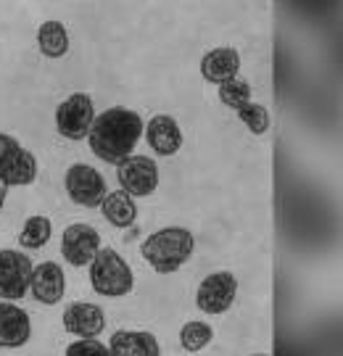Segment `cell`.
<instances>
[{
  "label": "cell",
  "instance_id": "cell-24",
  "mask_svg": "<svg viewBox=\"0 0 343 356\" xmlns=\"http://www.w3.org/2000/svg\"><path fill=\"white\" fill-rule=\"evenodd\" d=\"M6 195H8V188L0 185V211H3V204H6Z\"/></svg>",
  "mask_w": 343,
  "mask_h": 356
},
{
  "label": "cell",
  "instance_id": "cell-10",
  "mask_svg": "<svg viewBox=\"0 0 343 356\" xmlns=\"http://www.w3.org/2000/svg\"><path fill=\"white\" fill-rule=\"evenodd\" d=\"M98 251H101V235H98L95 227L74 222V225H69L64 229L61 254H64L66 264H72V267H88Z\"/></svg>",
  "mask_w": 343,
  "mask_h": 356
},
{
  "label": "cell",
  "instance_id": "cell-22",
  "mask_svg": "<svg viewBox=\"0 0 343 356\" xmlns=\"http://www.w3.org/2000/svg\"><path fill=\"white\" fill-rule=\"evenodd\" d=\"M238 119H241L246 129L251 132V135H264L269 129V111L262 106V103H248V106H243L241 111H238Z\"/></svg>",
  "mask_w": 343,
  "mask_h": 356
},
{
  "label": "cell",
  "instance_id": "cell-8",
  "mask_svg": "<svg viewBox=\"0 0 343 356\" xmlns=\"http://www.w3.org/2000/svg\"><path fill=\"white\" fill-rule=\"evenodd\" d=\"M116 179L132 198H145L159 188V166L148 156H127L116 164Z\"/></svg>",
  "mask_w": 343,
  "mask_h": 356
},
{
  "label": "cell",
  "instance_id": "cell-20",
  "mask_svg": "<svg viewBox=\"0 0 343 356\" xmlns=\"http://www.w3.org/2000/svg\"><path fill=\"white\" fill-rule=\"evenodd\" d=\"M219 101L225 103L228 108H232V111H241L243 106L251 103V85L241 76H235L225 85H219Z\"/></svg>",
  "mask_w": 343,
  "mask_h": 356
},
{
  "label": "cell",
  "instance_id": "cell-15",
  "mask_svg": "<svg viewBox=\"0 0 343 356\" xmlns=\"http://www.w3.org/2000/svg\"><path fill=\"white\" fill-rule=\"evenodd\" d=\"M145 140L159 156H175L182 148V132L172 116L156 114L145 124Z\"/></svg>",
  "mask_w": 343,
  "mask_h": 356
},
{
  "label": "cell",
  "instance_id": "cell-7",
  "mask_svg": "<svg viewBox=\"0 0 343 356\" xmlns=\"http://www.w3.org/2000/svg\"><path fill=\"white\" fill-rule=\"evenodd\" d=\"M32 269L35 264L29 261V256L13 248L0 251V298L3 301H22L29 291L32 280Z\"/></svg>",
  "mask_w": 343,
  "mask_h": 356
},
{
  "label": "cell",
  "instance_id": "cell-17",
  "mask_svg": "<svg viewBox=\"0 0 343 356\" xmlns=\"http://www.w3.org/2000/svg\"><path fill=\"white\" fill-rule=\"evenodd\" d=\"M101 209H103L106 222L119 229L132 227L135 219H138V206H135V201H132V195H127L125 191L109 193V195L103 198Z\"/></svg>",
  "mask_w": 343,
  "mask_h": 356
},
{
  "label": "cell",
  "instance_id": "cell-9",
  "mask_svg": "<svg viewBox=\"0 0 343 356\" xmlns=\"http://www.w3.org/2000/svg\"><path fill=\"white\" fill-rule=\"evenodd\" d=\"M238 296V280L232 272H214L201 280L196 293V306L204 314H225L235 304Z\"/></svg>",
  "mask_w": 343,
  "mask_h": 356
},
{
  "label": "cell",
  "instance_id": "cell-21",
  "mask_svg": "<svg viewBox=\"0 0 343 356\" xmlns=\"http://www.w3.org/2000/svg\"><path fill=\"white\" fill-rule=\"evenodd\" d=\"M212 338H214V330L206 325V322H188L182 330H180V343H182V348L185 351H201V348H206V346L212 343Z\"/></svg>",
  "mask_w": 343,
  "mask_h": 356
},
{
  "label": "cell",
  "instance_id": "cell-2",
  "mask_svg": "<svg viewBox=\"0 0 343 356\" xmlns=\"http://www.w3.org/2000/svg\"><path fill=\"white\" fill-rule=\"evenodd\" d=\"M193 248H196V241H193L191 229L164 227V229H156L153 235L145 238L140 254L153 267V272L172 275V272H177L191 259Z\"/></svg>",
  "mask_w": 343,
  "mask_h": 356
},
{
  "label": "cell",
  "instance_id": "cell-14",
  "mask_svg": "<svg viewBox=\"0 0 343 356\" xmlns=\"http://www.w3.org/2000/svg\"><path fill=\"white\" fill-rule=\"evenodd\" d=\"M241 72V53L235 48H214L201 58V76L212 85H225Z\"/></svg>",
  "mask_w": 343,
  "mask_h": 356
},
{
  "label": "cell",
  "instance_id": "cell-18",
  "mask_svg": "<svg viewBox=\"0 0 343 356\" xmlns=\"http://www.w3.org/2000/svg\"><path fill=\"white\" fill-rule=\"evenodd\" d=\"M38 48L45 58H64L69 53V32L61 22H45L38 29Z\"/></svg>",
  "mask_w": 343,
  "mask_h": 356
},
{
  "label": "cell",
  "instance_id": "cell-11",
  "mask_svg": "<svg viewBox=\"0 0 343 356\" xmlns=\"http://www.w3.org/2000/svg\"><path fill=\"white\" fill-rule=\"evenodd\" d=\"M103 327H106V314L101 306L88 304V301H77V304L66 306L64 330L69 335H77L79 341H85V338L101 335Z\"/></svg>",
  "mask_w": 343,
  "mask_h": 356
},
{
  "label": "cell",
  "instance_id": "cell-1",
  "mask_svg": "<svg viewBox=\"0 0 343 356\" xmlns=\"http://www.w3.org/2000/svg\"><path fill=\"white\" fill-rule=\"evenodd\" d=\"M143 135V119L140 114L129 111L125 106L106 108L101 116H95L90 127V148L106 164H119L127 156H132Z\"/></svg>",
  "mask_w": 343,
  "mask_h": 356
},
{
  "label": "cell",
  "instance_id": "cell-4",
  "mask_svg": "<svg viewBox=\"0 0 343 356\" xmlns=\"http://www.w3.org/2000/svg\"><path fill=\"white\" fill-rule=\"evenodd\" d=\"M38 179V159L22 143L0 132V185L24 188Z\"/></svg>",
  "mask_w": 343,
  "mask_h": 356
},
{
  "label": "cell",
  "instance_id": "cell-16",
  "mask_svg": "<svg viewBox=\"0 0 343 356\" xmlns=\"http://www.w3.org/2000/svg\"><path fill=\"white\" fill-rule=\"evenodd\" d=\"M111 356H161V346L148 330H119L109 343Z\"/></svg>",
  "mask_w": 343,
  "mask_h": 356
},
{
  "label": "cell",
  "instance_id": "cell-19",
  "mask_svg": "<svg viewBox=\"0 0 343 356\" xmlns=\"http://www.w3.org/2000/svg\"><path fill=\"white\" fill-rule=\"evenodd\" d=\"M53 235V225L48 216H29L24 222V227L19 232V243L24 245V248H42L45 243L51 241Z\"/></svg>",
  "mask_w": 343,
  "mask_h": 356
},
{
  "label": "cell",
  "instance_id": "cell-23",
  "mask_svg": "<svg viewBox=\"0 0 343 356\" xmlns=\"http://www.w3.org/2000/svg\"><path fill=\"white\" fill-rule=\"evenodd\" d=\"M66 356H111L109 346L98 343L95 338H85V341H74L66 348Z\"/></svg>",
  "mask_w": 343,
  "mask_h": 356
},
{
  "label": "cell",
  "instance_id": "cell-6",
  "mask_svg": "<svg viewBox=\"0 0 343 356\" xmlns=\"http://www.w3.org/2000/svg\"><path fill=\"white\" fill-rule=\"evenodd\" d=\"M64 188H66V193H69V198H72L77 206H85V209L101 206L103 198L109 195L106 177H103L95 166H88V164L69 166L64 177Z\"/></svg>",
  "mask_w": 343,
  "mask_h": 356
},
{
  "label": "cell",
  "instance_id": "cell-3",
  "mask_svg": "<svg viewBox=\"0 0 343 356\" xmlns=\"http://www.w3.org/2000/svg\"><path fill=\"white\" fill-rule=\"evenodd\" d=\"M90 285L98 296L122 298L132 291L135 277H132V269L125 261V256L116 254L114 248H101L95 259L90 261Z\"/></svg>",
  "mask_w": 343,
  "mask_h": 356
},
{
  "label": "cell",
  "instance_id": "cell-12",
  "mask_svg": "<svg viewBox=\"0 0 343 356\" xmlns=\"http://www.w3.org/2000/svg\"><path fill=\"white\" fill-rule=\"evenodd\" d=\"M29 291L38 298V304L53 306L64 298L66 291V277L64 269L56 261H42L32 269V280H29Z\"/></svg>",
  "mask_w": 343,
  "mask_h": 356
},
{
  "label": "cell",
  "instance_id": "cell-13",
  "mask_svg": "<svg viewBox=\"0 0 343 356\" xmlns=\"http://www.w3.org/2000/svg\"><path fill=\"white\" fill-rule=\"evenodd\" d=\"M32 335V322L22 306L13 301L0 304V348H22Z\"/></svg>",
  "mask_w": 343,
  "mask_h": 356
},
{
  "label": "cell",
  "instance_id": "cell-5",
  "mask_svg": "<svg viewBox=\"0 0 343 356\" xmlns=\"http://www.w3.org/2000/svg\"><path fill=\"white\" fill-rule=\"evenodd\" d=\"M95 122V108L88 92H74L56 108V129L66 140H85Z\"/></svg>",
  "mask_w": 343,
  "mask_h": 356
},
{
  "label": "cell",
  "instance_id": "cell-25",
  "mask_svg": "<svg viewBox=\"0 0 343 356\" xmlns=\"http://www.w3.org/2000/svg\"><path fill=\"white\" fill-rule=\"evenodd\" d=\"M254 356H267V354H254Z\"/></svg>",
  "mask_w": 343,
  "mask_h": 356
}]
</instances>
